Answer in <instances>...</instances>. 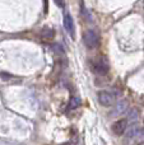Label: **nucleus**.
Returning <instances> with one entry per match:
<instances>
[{
    "label": "nucleus",
    "mask_w": 144,
    "mask_h": 145,
    "mask_svg": "<svg viewBox=\"0 0 144 145\" xmlns=\"http://www.w3.org/2000/svg\"><path fill=\"white\" fill-rule=\"evenodd\" d=\"M91 68L93 72L97 75H106L110 70V64L105 56H97V57L92 59L91 61Z\"/></svg>",
    "instance_id": "f257e3e1"
},
{
    "label": "nucleus",
    "mask_w": 144,
    "mask_h": 145,
    "mask_svg": "<svg viewBox=\"0 0 144 145\" xmlns=\"http://www.w3.org/2000/svg\"><path fill=\"white\" fill-rule=\"evenodd\" d=\"M83 42L87 48L93 50V48H97L99 46V37L94 31H92V29L86 31L83 35Z\"/></svg>",
    "instance_id": "f03ea898"
},
{
    "label": "nucleus",
    "mask_w": 144,
    "mask_h": 145,
    "mask_svg": "<svg viewBox=\"0 0 144 145\" xmlns=\"http://www.w3.org/2000/svg\"><path fill=\"white\" fill-rule=\"evenodd\" d=\"M116 101V97L112 92H109V90H101L98 92V102L101 103L105 107H110L112 106Z\"/></svg>",
    "instance_id": "7ed1b4c3"
},
{
    "label": "nucleus",
    "mask_w": 144,
    "mask_h": 145,
    "mask_svg": "<svg viewBox=\"0 0 144 145\" xmlns=\"http://www.w3.org/2000/svg\"><path fill=\"white\" fill-rule=\"evenodd\" d=\"M64 28H65V31L70 35V37L74 40V38H75V25H74V20L70 14L64 15Z\"/></svg>",
    "instance_id": "20e7f679"
},
{
    "label": "nucleus",
    "mask_w": 144,
    "mask_h": 145,
    "mask_svg": "<svg viewBox=\"0 0 144 145\" xmlns=\"http://www.w3.org/2000/svg\"><path fill=\"white\" fill-rule=\"evenodd\" d=\"M126 127H128V121L119 120L112 125L111 129H112V131H114V134H116V135H122V134L126 131Z\"/></svg>",
    "instance_id": "39448f33"
},
{
    "label": "nucleus",
    "mask_w": 144,
    "mask_h": 145,
    "mask_svg": "<svg viewBox=\"0 0 144 145\" xmlns=\"http://www.w3.org/2000/svg\"><path fill=\"white\" fill-rule=\"evenodd\" d=\"M54 36H55V32H54V29L50 28V27H43L42 31H41V37L46 41L52 40Z\"/></svg>",
    "instance_id": "423d86ee"
},
{
    "label": "nucleus",
    "mask_w": 144,
    "mask_h": 145,
    "mask_svg": "<svg viewBox=\"0 0 144 145\" xmlns=\"http://www.w3.org/2000/svg\"><path fill=\"white\" fill-rule=\"evenodd\" d=\"M79 106H81V99H79L78 97H71L70 101H69V105H68V111L75 110Z\"/></svg>",
    "instance_id": "0eeeda50"
},
{
    "label": "nucleus",
    "mask_w": 144,
    "mask_h": 145,
    "mask_svg": "<svg viewBox=\"0 0 144 145\" xmlns=\"http://www.w3.org/2000/svg\"><path fill=\"white\" fill-rule=\"evenodd\" d=\"M126 107H128L126 102H121V103H119V105H117V107H116V113H122L125 110H126Z\"/></svg>",
    "instance_id": "6e6552de"
},
{
    "label": "nucleus",
    "mask_w": 144,
    "mask_h": 145,
    "mask_svg": "<svg viewBox=\"0 0 144 145\" xmlns=\"http://www.w3.org/2000/svg\"><path fill=\"white\" fill-rule=\"evenodd\" d=\"M55 1V4L58 5L59 8H64L65 7V0H54Z\"/></svg>",
    "instance_id": "1a4fd4ad"
},
{
    "label": "nucleus",
    "mask_w": 144,
    "mask_h": 145,
    "mask_svg": "<svg viewBox=\"0 0 144 145\" xmlns=\"http://www.w3.org/2000/svg\"><path fill=\"white\" fill-rule=\"evenodd\" d=\"M54 51H56V52H60V54H64V50L61 48L60 45H55V46H54Z\"/></svg>",
    "instance_id": "9d476101"
},
{
    "label": "nucleus",
    "mask_w": 144,
    "mask_h": 145,
    "mask_svg": "<svg viewBox=\"0 0 144 145\" xmlns=\"http://www.w3.org/2000/svg\"><path fill=\"white\" fill-rule=\"evenodd\" d=\"M45 1V13H47V0H43Z\"/></svg>",
    "instance_id": "9b49d317"
}]
</instances>
